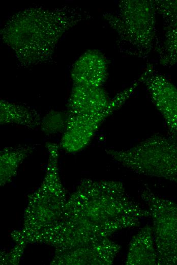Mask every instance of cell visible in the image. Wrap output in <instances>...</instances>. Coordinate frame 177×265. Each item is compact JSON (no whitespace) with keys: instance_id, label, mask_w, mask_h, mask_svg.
Returning <instances> with one entry per match:
<instances>
[{"instance_id":"cell-1","label":"cell","mask_w":177,"mask_h":265,"mask_svg":"<svg viewBox=\"0 0 177 265\" xmlns=\"http://www.w3.org/2000/svg\"><path fill=\"white\" fill-rule=\"evenodd\" d=\"M149 217V210L129 196L122 182L84 179L65 204L55 237L67 248L85 247L138 226Z\"/></svg>"},{"instance_id":"cell-2","label":"cell","mask_w":177,"mask_h":265,"mask_svg":"<svg viewBox=\"0 0 177 265\" xmlns=\"http://www.w3.org/2000/svg\"><path fill=\"white\" fill-rule=\"evenodd\" d=\"M90 17L87 12L76 7L31 6L10 16L0 36L19 65L28 67L51 61L62 37Z\"/></svg>"},{"instance_id":"cell-3","label":"cell","mask_w":177,"mask_h":265,"mask_svg":"<svg viewBox=\"0 0 177 265\" xmlns=\"http://www.w3.org/2000/svg\"><path fill=\"white\" fill-rule=\"evenodd\" d=\"M157 14L154 1L124 0L116 13H105L103 17L116 33L121 52L145 59L158 43Z\"/></svg>"},{"instance_id":"cell-4","label":"cell","mask_w":177,"mask_h":265,"mask_svg":"<svg viewBox=\"0 0 177 265\" xmlns=\"http://www.w3.org/2000/svg\"><path fill=\"white\" fill-rule=\"evenodd\" d=\"M47 171L42 184L32 195L21 235L27 241L40 237L54 227L65 205V190L58 168V151H48Z\"/></svg>"},{"instance_id":"cell-5","label":"cell","mask_w":177,"mask_h":265,"mask_svg":"<svg viewBox=\"0 0 177 265\" xmlns=\"http://www.w3.org/2000/svg\"><path fill=\"white\" fill-rule=\"evenodd\" d=\"M105 151L136 173L170 181L177 177V139L169 135L155 134L130 148Z\"/></svg>"},{"instance_id":"cell-6","label":"cell","mask_w":177,"mask_h":265,"mask_svg":"<svg viewBox=\"0 0 177 265\" xmlns=\"http://www.w3.org/2000/svg\"><path fill=\"white\" fill-rule=\"evenodd\" d=\"M141 197L153 220L157 264H177V203L159 196L147 187Z\"/></svg>"},{"instance_id":"cell-7","label":"cell","mask_w":177,"mask_h":265,"mask_svg":"<svg viewBox=\"0 0 177 265\" xmlns=\"http://www.w3.org/2000/svg\"><path fill=\"white\" fill-rule=\"evenodd\" d=\"M141 83V78L138 77L129 87L116 94L111 99L108 106L99 113L77 115L67 113V124L60 142L61 148L73 153L85 148L106 118L125 103Z\"/></svg>"},{"instance_id":"cell-8","label":"cell","mask_w":177,"mask_h":265,"mask_svg":"<svg viewBox=\"0 0 177 265\" xmlns=\"http://www.w3.org/2000/svg\"><path fill=\"white\" fill-rule=\"evenodd\" d=\"M154 105L163 117L169 135L177 139V87L149 65L142 73Z\"/></svg>"},{"instance_id":"cell-9","label":"cell","mask_w":177,"mask_h":265,"mask_svg":"<svg viewBox=\"0 0 177 265\" xmlns=\"http://www.w3.org/2000/svg\"><path fill=\"white\" fill-rule=\"evenodd\" d=\"M108 62L100 50L89 49L74 62L71 70L74 85L101 87L108 77Z\"/></svg>"},{"instance_id":"cell-10","label":"cell","mask_w":177,"mask_h":265,"mask_svg":"<svg viewBox=\"0 0 177 265\" xmlns=\"http://www.w3.org/2000/svg\"><path fill=\"white\" fill-rule=\"evenodd\" d=\"M110 100L102 86L74 85L67 102V113L75 115L96 114L105 110Z\"/></svg>"},{"instance_id":"cell-11","label":"cell","mask_w":177,"mask_h":265,"mask_svg":"<svg viewBox=\"0 0 177 265\" xmlns=\"http://www.w3.org/2000/svg\"><path fill=\"white\" fill-rule=\"evenodd\" d=\"M127 265L157 264L153 228L146 225L132 238L125 261Z\"/></svg>"},{"instance_id":"cell-12","label":"cell","mask_w":177,"mask_h":265,"mask_svg":"<svg viewBox=\"0 0 177 265\" xmlns=\"http://www.w3.org/2000/svg\"><path fill=\"white\" fill-rule=\"evenodd\" d=\"M41 117L37 111L24 104L0 101V123L16 124L34 129L40 126Z\"/></svg>"},{"instance_id":"cell-13","label":"cell","mask_w":177,"mask_h":265,"mask_svg":"<svg viewBox=\"0 0 177 265\" xmlns=\"http://www.w3.org/2000/svg\"><path fill=\"white\" fill-rule=\"evenodd\" d=\"M35 149L31 145L5 147L0 152L1 185L11 181L17 173L18 169L23 161Z\"/></svg>"},{"instance_id":"cell-14","label":"cell","mask_w":177,"mask_h":265,"mask_svg":"<svg viewBox=\"0 0 177 265\" xmlns=\"http://www.w3.org/2000/svg\"><path fill=\"white\" fill-rule=\"evenodd\" d=\"M158 61L163 67L177 64V20L166 23L161 41L155 49Z\"/></svg>"},{"instance_id":"cell-15","label":"cell","mask_w":177,"mask_h":265,"mask_svg":"<svg viewBox=\"0 0 177 265\" xmlns=\"http://www.w3.org/2000/svg\"><path fill=\"white\" fill-rule=\"evenodd\" d=\"M67 114L51 110L41 118L40 127L42 132L47 135L64 132L67 124Z\"/></svg>"},{"instance_id":"cell-16","label":"cell","mask_w":177,"mask_h":265,"mask_svg":"<svg viewBox=\"0 0 177 265\" xmlns=\"http://www.w3.org/2000/svg\"><path fill=\"white\" fill-rule=\"evenodd\" d=\"M154 3L157 14L166 23L177 20V0H155Z\"/></svg>"},{"instance_id":"cell-17","label":"cell","mask_w":177,"mask_h":265,"mask_svg":"<svg viewBox=\"0 0 177 265\" xmlns=\"http://www.w3.org/2000/svg\"><path fill=\"white\" fill-rule=\"evenodd\" d=\"M171 181H174L175 182L177 183V177L172 179Z\"/></svg>"}]
</instances>
